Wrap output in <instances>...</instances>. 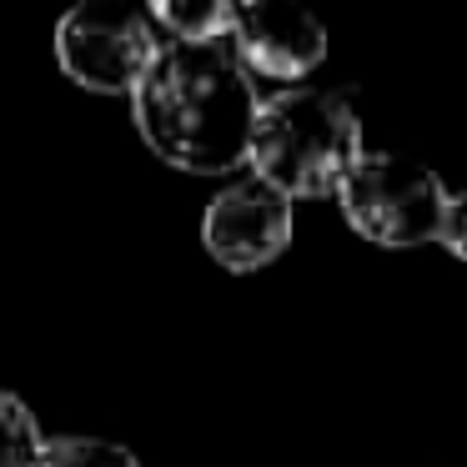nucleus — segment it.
I'll return each mask as SVG.
<instances>
[{
	"instance_id": "obj_7",
	"label": "nucleus",
	"mask_w": 467,
	"mask_h": 467,
	"mask_svg": "<svg viewBox=\"0 0 467 467\" xmlns=\"http://www.w3.org/2000/svg\"><path fill=\"white\" fill-rule=\"evenodd\" d=\"M161 31V41L176 46H206V41H226L232 36V0H156L146 5Z\"/></svg>"
},
{
	"instance_id": "obj_3",
	"label": "nucleus",
	"mask_w": 467,
	"mask_h": 467,
	"mask_svg": "<svg viewBox=\"0 0 467 467\" xmlns=\"http://www.w3.org/2000/svg\"><path fill=\"white\" fill-rule=\"evenodd\" d=\"M442 202H447L442 176L397 151H362L337 186V206H342L347 226L382 252L437 242Z\"/></svg>"
},
{
	"instance_id": "obj_5",
	"label": "nucleus",
	"mask_w": 467,
	"mask_h": 467,
	"mask_svg": "<svg viewBox=\"0 0 467 467\" xmlns=\"http://www.w3.org/2000/svg\"><path fill=\"white\" fill-rule=\"evenodd\" d=\"M296 216L292 202L282 192H272L266 182L246 176V182H232L206 202L202 212V246L216 266L246 276L272 266L276 256L292 246Z\"/></svg>"
},
{
	"instance_id": "obj_1",
	"label": "nucleus",
	"mask_w": 467,
	"mask_h": 467,
	"mask_svg": "<svg viewBox=\"0 0 467 467\" xmlns=\"http://www.w3.org/2000/svg\"><path fill=\"white\" fill-rule=\"evenodd\" d=\"M256 106V81L242 71L232 41H166L131 91V121L166 166L186 176H222L252 151Z\"/></svg>"
},
{
	"instance_id": "obj_10",
	"label": "nucleus",
	"mask_w": 467,
	"mask_h": 467,
	"mask_svg": "<svg viewBox=\"0 0 467 467\" xmlns=\"http://www.w3.org/2000/svg\"><path fill=\"white\" fill-rule=\"evenodd\" d=\"M437 242H442L457 262H467V192H447L442 222H437Z\"/></svg>"
},
{
	"instance_id": "obj_8",
	"label": "nucleus",
	"mask_w": 467,
	"mask_h": 467,
	"mask_svg": "<svg viewBox=\"0 0 467 467\" xmlns=\"http://www.w3.org/2000/svg\"><path fill=\"white\" fill-rule=\"evenodd\" d=\"M31 467H141V457L121 442H106V437L61 432V437H46Z\"/></svg>"
},
{
	"instance_id": "obj_9",
	"label": "nucleus",
	"mask_w": 467,
	"mask_h": 467,
	"mask_svg": "<svg viewBox=\"0 0 467 467\" xmlns=\"http://www.w3.org/2000/svg\"><path fill=\"white\" fill-rule=\"evenodd\" d=\"M41 422L36 412L11 392V387H0V467H31L36 452H41Z\"/></svg>"
},
{
	"instance_id": "obj_2",
	"label": "nucleus",
	"mask_w": 467,
	"mask_h": 467,
	"mask_svg": "<svg viewBox=\"0 0 467 467\" xmlns=\"http://www.w3.org/2000/svg\"><path fill=\"white\" fill-rule=\"evenodd\" d=\"M362 151V121L342 96L322 86H282L256 106L246 166L256 182L296 202V196H337Z\"/></svg>"
},
{
	"instance_id": "obj_6",
	"label": "nucleus",
	"mask_w": 467,
	"mask_h": 467,
	"mask_svg": "<svg viewBox=\"0 0 467 467\" xmlns=\"http://www.w3.org/2000/svg\"><path fill=\"white\" fill-rule=\"evenodd\" d=\"M226 41L252 81H306L327 61V26L282 0H242Z\"/></svg>"
},
{
	"instance_id": "obj_4",
	"label": "nucleus",
	"mask_w": 467,
	"mask_h": 467,
	"mask_svg": "<svg viewBox=\"0 0 467 467\" xmlns=\"http://www.w3.org/2000/svg\"><path fill=\"white\" fill-rule=\"evenodd\" d=\"M161 46L151 11L131 0H86L56 26V66L96 96H131Z\"/></svg>"
}]
</instances>
